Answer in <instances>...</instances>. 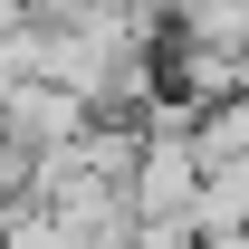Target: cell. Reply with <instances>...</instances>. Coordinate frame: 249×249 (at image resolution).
<instances>
[{
    "mask_svg": "<svg viewBox=\"0 0 249 249\" xmlns=\"http://www.w3.org/2000/svg\"><path fill=\"white\" fill-rule=\"evenodd\" d=\"M192 192H201V163H192V134H144V154H134V220L144 230H182L192 220Z\"/></svg>",
    "mask_w": 249,
    "mask_h": 249,
    "instance_id": "6da1fadb",
    "label": "cell"
},
{
    "mask_svg": "<svg viewBox=\"0 0 249 249\" xmlns=\"http://www.w3.org/2000/svg\"><path fill=\"white\" fill-rule=\"evenodd\" d=\"M0 134H10L19 154H58L67 134H87V106L67 87H48V77H19V87L0 96Z\"/></svg>",
    "mask_w": 249,
    "mask_h": 249,
    "instance_id": "7a4b0ae2",
    "label": "cell"
},
{
    "mask_svg": "<svg viewBox=\"0 0 249 249\" xmlns=\"http://www.w3.org/2000/svg\"><path fill=\"white\" fill-rule=\"evenodd\" d=\"M163 38L240 58V48H249V0H163Z\"/></svg>",
    "mask_w": 249,
    "mask_h": 249,
    "instance_id": "3957f363",
    "label": "cell"
},
{
    "mask_svg": "<svg viewBox=\"0 0 249 249\" xmlns=\"http://www.w3.org/2000/svg\"><path fill=\"white\" fill-rule=\"evenodd\" d=\"M192 163H201V173L249 163V96H220V106H201V115H192Z\"/></svg>",
    "mask_w": 249,
    "mask_h": 249,
    "instance_id": "277c9868",
    "label": "cell"
},
{
    "mask_svg": "<svg viewBox=\"0 0 249 249\" xmlns=\"http://www.w3.org/2000/svg\"><path fill=\"white\" fill-rule=\"evenodd\" d=\"M192 240H220V230H249V163H230V173H201V192H192Z\"/></svg>",
    "mask_w": 249,
    "mask_h": 249,
    "instance_id": "5b68a950",
    "label": "cell"
},
{
    "mask_svg": "<svg viewBox=\"0 0 249 249\" xmlns=\"http://www.w3.org/2000/svg\"><path fill=\"white\" fill-rule=\"evenodd\" d=\"M192 249H249V230H220V240H192Z\"/></svg>",
    "mask_w": 249,
    "mask_h": 249,
    "instance_id": "8992f818",
    "label": "cell"
},
{
    "mask_svg": "<svg viewBox=\"0 0 249 249\" xmlns=\"http://www.w3.org/2000/svg\"><path fill=\"white\" fill-rule=\"evenodd\" d=\"M240 87H249V48H240Z\"/></svg>",
    "mask_w": 249,
    "mask_h": 249,
    "instance_id": "52a82bcc",
    "label": "cell"
}]
</instances>
